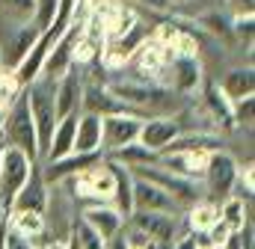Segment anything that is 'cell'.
<instances>
[{"mask_svg":"<svg viewBox=\"0 0 255 249\" xmlns=\"http://www.w3.org/2000/svg\"><path fill=\"white\" fill-rule=\"evenodd\" d=\"M54 92H57V80L48 77V74H39L33 83L24 86V95H27V104H30V116L36 124V139H39V160L48 154V145H51V133L57 127V101H54Z\"/></svg>","mask_w":255,"mask_h":249,"instance_id":"cell-1","label":"cell"},{"mask_svg":"<svg viewBox=\"0 0 255 249\" xmlns=\"http://www.w3.org/2000/svg\"><path fill=\"white\" fill-rule=\"evenodd\" d=\"M0 130H3V139L6 145L12 148H21L33 163H39V139H36V124L30 116V104H27V95L21 89V95L9 104V110L3 113L0 119Z\"/></svg>","mask_w":255,"mask_h":249,"instance_id":"cell-2","label":"cell"},{"mask_svg":"<svg viewBox=\"0 0 255 249\" xmlns=\"http://www.w3.org/2000/svg\"><path fill=\"white\" fill-rule=\"evenodd\" d=\"M238 160L226 151V148H217L208 154V163H205V172H202V181H205V190L211 202H223L226 196L235 193V181H238Z\"/></svg>","mask_w":255,"mask_h":249,"instance_id":"cell-3","label":"cell"},{"mask_svg":"<svg viewBox=\"0 0 255 249\" xmlns=\"http://www.w3.org/2000/svg\"><path fill=\"white\" fill-rule=\"evenodd\" d=\"M130 172L139 175V178H145V181H151V184H157L160 190H166V193L175 199L178 208H190L193 202L202 199V184H199V181H193V178H181V175H175V172H169V169H163V166H157V163L133 166Z\"/></svg>","mask_w":255,"mask_h":249,"instance_id":"cell-4","label":"cell"},{"mask_svg":"<svg viewBox=\"0 0 255 249\" xmlns=\"http://www.w3.org/2000/svg\"><path fill=\"white\" fill-rule=\"evenodd\" d=\"M68 181L74 184V193H77L80 199H86L89 205H110L113 190H116V175H113V166H110L107 157H104L101 163H95V166L77 172V175L68 178Z\"/></svg>","mask_w":255,"mask_h":249,"instance_id":"cell-5","label":"cell"},{"mask_svg":"<svg viewBox=\"0 0 255 249\" xmlns=\"http://www.w3.org/2000/svg\"><path fill=\"white\" fill-rule=\"evenodd\" d=\"M39 33L42 30L36 24H18V21H3L0 18V65L6 71H12L24 60V54L33 48Z\"/></svg>","mask_w":255,"mask_h":249,"instance_id":"cell-6","label":"cell"},{"mask_svg":"<svg viewBox=\"0 0 255 249\" xmlns=\"http://www.w3.org/2000/svg\"><path fill=\"white\" fill-rule=\"evenodd\" d=\"M139 127H142V113H133V110L101 116V151H104V157L130 145V142H136Z\"/></svg>","mask_w":255,"mask_h":249,"instance_id":"cell-7","label":"cell"},{"mask_svg":"<svg viewBox=\"0 0 255 249\" xmlns=\"http://www.w3.org/2000/svg\"><path fill=\"white\" fill-rule=\"evenodd\" d=\"M36 163L21 151V148H12L6 145L3 151V163H0V208L3 214H9V205L15 199V193L24 187V181L30 178V169Z\"/></svg>","mask_w":255,"mask_h":249,"instance_id":"cell-8","label":"cell"},{"mask_svg":"<svg viewBox=\"0 0 255 249\" xmlns=\"http://www.w3.org/2000/svg\"><path fill=\"white\" fill-rule=\"evenodd\" d=\"M125 226L142 232L145 238L157 241L160 247H169L181 232H178V214H160V211H133L125 220Z\"/></svg>","mask_w":255,"mask_h":249,"instance_id":"cell-9","label":"cell"},{"mask_svg":"<svg viewBox=\"0 0 255 249\" xmlns=\"http://www.w3.org/2000/svg\"><path fill=\"white\" fill-rule=\"evenodd\" d=\"M77 36H80V18H71L68 27L54 39V45H51V51L45 57L42 74H48V77L57 80V77H63L68 68H74V45H77Z\"/></svg>","mask_w":255,"mask_h":249,"instance_id":"cell-10","label":"cell"},{"mask_svg":"<svg viewBox=\"0 0 255 249\" xmlns=\"http://www.w3.org/2000/svg\"><path fill=\"white\" fill-rule=\"evenodd\" d=\"M178 133H184V124H181L178 116H151V119H142V127H139L136 142L145 145L148 151L160 154Z\"/></svg>","mask_w":255,"mask_h":249,"instance_id":"cell-11","label":"cell"},{"mask_svg":"<svg viewBox=\"0 0 255 249\" xmlns=\"http://www.w3.org/2000/svg\"><path fill=\"white\" fill-rule=\"evenodd\" d=\"M128 107L110 92L107 80H83V95H80V113H95V116H113L125 113Z\"/></svg>","mask_w":255,"mask_h":249,"instance_id":"cell-12","label":"cell"},{"mask_svg":"<svg viewBox=\"0 0 255 249\" xmlns=\"http://www.w3.org/2000/svg\"><path fill=\"white\" fill-rule=\"evenodd\" d=\"M57 36H60V33H57L54 27L42 30V33H39V39L33 42V48L24 54V60L12 68V74L18 77V83H21V86L33 83V80L42 74V68H45V57H48V51H51V45H54V39H57Z\"/></svg>","mask_w":255,"mask_h":249,"instance_id":"cell-13","label":"cell"},{"mask_svg":"<svg viewBox=\"0 0 255 249\" xmlns=\"http://www.w3.org/2000/svg\"><path fill=\"white\" fill-rule=\"evenodd\" d=\"M133 175V172H130ZM130 202H133V211H160V214H178L181 208L175 205V199L160 190L157 184L133 175V187H130Z\"/></svg>","mask_w":255,"mask_h":249,"instance_id":"cell-14","label":"cell"},{"mask_svg":"<svg viewBox=\"0 0 255 249\" xmlns=\"http://www.w3.org/2000/svg\"><path fill=\"white\" fill-rule=\"evenodd\" d=\"M48 190H51V187L45 184L42 169H39V163H36V166L30 169V178L24 181V187L15 193V199H12V205H9V214H12V211H39V214H45V211H48V202H51Z\"/></svg>","mask_w":255,"mask_h":249,"instance_id":"cell-15","label":"cell"},{"mask_svg":"<svg viewBox=\"0 0 255 249\" xmlns=\"http://www.w3.org/2000/svg\"><path fill=\"white\" fill-rule=\"evenodd\" d=\"M163 71H169V89L172 92H196L202 86V62L199 57H172L163 65Z\"/></svg>","mask_w":255,"mask_h":249,"instance_id":"cell-16","label":"cell"},{"mask_svg":"<svg viewBox=\"0 0 255 249\" xmlns=\"http://www.w3.org/2000/svg\"><path fill=\"white\" fill-rule=\"evenodd\" d=\"M80 95H83V77H80L77 68H68L63 77H57V92H54L57 119L80 113Z\"/></svg>","mask_w":255,"mask_h":249,"instance_id":"cell-17","label":"cell"},{"mask_svg":"<svg viewBox=\"0 0 255 249\" xmlns=\"http://www.w3.org/2000/svg\"><path fill=\"white\" fill-rule=\"evenodd\" d=\"M80 220H83L95 235H101L104 241L116 238V235L122 232V226H125V217H122L113 205H89V208L80 214Z\"/></svg>","mask_w":255,"mask_h":249,"instance_id":"cell-18","label":"cell"},{"mask_svg":"<svg viewBox=\"0 0 255 249\" xmlns=\"http://www.w3.org/2000/svg\"><path fill=\"white\" fill-rule=\"evenodd\" d=\"M71 151H80V154L101 151V116H95V113H80V116H77ZM101 154H104V151H101Z\"/></svg>","mask_w":255,"mask_h":249,"instance_id":"cell-19","label":"cell"},{"mask_svg":"<svg viewBox=\"0 0 255 249\" xmlns=\"http://www.w3.org/2000/svg\"><path fill=\"white\" fill-rule=\"evenodd\" d=\"M202 98H205V110L211 113V119L217 124H223V127H235V113H232V101L226 98V92L220 89V83H214V80H208L205 86H202Z\"/></svg>","mask_w":255,"mask_h":249,"instance_id":"cell-20","label":"cell"},{"mask_svg":"<svg viewBox=\"0 0 255 249\" xmlns=\"http://www.w3.org/2000/svg\"><path fill=\"white\" fill-rule=\"evenodd\" d=\"M6 226L15 232V235H21V238H27V241H39V238H45V232H48V223H45V214H39V211H12L9 217H6Z\"/></svg>","mask_w":255,"mask_h":249,"instance_id":"cell-21","label":"cell"},{"mask_svg":"<svg viewBox=\"0 0 255 249\" xmlns=\"http://www.w3.org/2000/svg\"><path fill=\"white\" fill-rule=\"evenodd\" d=\"M220 89L226 92L229 101H238V98H247L255 92V74L253 65H238L232 71H226V77L220 80Z\"/></svg>","mask_w":255,"mask_h":249,"instance_id":"cell-22","label":"cell"},{"mask_svg":"<svg viewBox=\"0 0 255 249\" xmlns=\"http://www.w3.org/2000/svg\"><path fill=\"white\" fill-rule=\"evenodd\" d=\"M217 220H220V208H217V202H211V199H205V196H202L199 202H193L190 208H187V214H184L187 232H193V235L208 232Z\"/></svg>","mask_w":255,"mask_h":249,"instance_id":"cell-23","label":"cell"},{"mask_svg":"<svg viewBox=\"0 0 255 249\" xmlns=\"http://www.w3.org/2000/svg\"><path fill=\"white\" fill-rule=\"evenodd\" d=\"M220 220L238 235V232H244V226H250L253 220H250V202H244L238 193H232V196H226L220 205Z\"/></svg>","mask_w":255,"mask_h":249,"instance_id":"cell-24","label":"cell"},{"mask_svg":"<svg viewBox=\"0 0 255 249\" xmlns=\"http://www.w3.org/2000/svg\"><path fill=\"white\" fill-rule=\"evenodd\" d=\"M110 160H116V163H122L128 169H133V166H148V163H157V154L154 151H148L145 145H139V142H130L125 148H119V151H113V154H107Z\"/></svg>","mask_w":255,"mask_h":249,"instance_id":"cell-25","label":"cell"},{"mask_svg":"<svg viewBox=\"0 0 255 249\" xmlns=\"http://www.w3.org/2000/svg\"><path fill=\"white\" fill-rule=\"evenodd\" d=\"M0 18L18 24H36V0H0Z\"/></svg>","mask_w":255,"mask_h":249,"instance_id":"cell-26","label":"cell"},{"mask_svg":"<svg viewBox=\"0 0 255 249\" xmlns=\"http://www.w3.org/2000/svg\"><path fill=\"white\" fill-rule=\"evenodd\" d=\"M21 89H24V86L18 83V77H15L12 71H6V68H3V71H0V116L9 110V104H12V101L21 95Z\"/></svg>","mask_w":255,"mask_h":249,"instance_id":"cell-27","label":"cell"},{"mask_svg":"<svg viewBox=\"0 0 255 249\" xmlns=\"http://www.w3.org/2000/svg\"><path fill=\"white\" fill-rule=\"evenodd\" d=\"M74 238H77V247L80 249H107V241L101 238V235H95L83 220H77L74 223V232H71Z\"/></svg>","mask_w":255,"mask_h":249,"instance_id":"cell-28","label":"cell"},{"mask_svg":"<svg viewBox=\"0 0 255 249\" xmlns=\"http://www.w3.org/2000/svg\"><path fill=\"white\" fill-rule=\"evenodd\" d=\"M57 12H60V0H36V18H33L36 27H39V30L54 27Z\"/></svg>","mask_w":255,"mask_h":249,"instance_id":"cell-29","label":"cell"},{"mask_svg":"<svg viewBox=\"0 0 255 249\" xmlns=\"http://www.w3.org/2000/svg\"><path fill=\"white\" fill-rule=\"evenodd\" d=\"M253 104H255L253 95H247V98H238V101H232L235 124H247V127H253Z\"/></svg>","mask_w":255,"mask_h":249,"instance_id":"cell-30","label":"cell"},{"mask_svg":"<svg viewBox=\"0 0 255 249\" xmlns=\"http://www.w3.org/2000/svg\"><path fill=\"white\" fill-rule=\"evenodd\" d=\"M122 232H125V244H128V249H169V247H160V244H157V241H151V238H145L142 232L130 229V226H125Z\"/></svg>","mask_w":255,"mask_h":249,"instance_id":"cell-31","label":"cell"},{"mask_svg":"<svg viewBox=\"0 0 255 249\" xmlns=\"http://www.w3.org/2000/svg\"><path fill=\"white\" fill-rule=\"evenodd\" d=\"M226 9L232 12V18L255 15V0H226Z\"/></svg>","mask_w":255,"mask_h":249,"instance_id":"cell-32","label":"cell"},{"mask_svg":"<svg viewBox=\"0 0 255 249\" xmlns=\"http://www.w3.org/2000/svg\"><path fill=\"white\" fill-rule=\"evenodd\" d=\"M169 249H202V247H199V238H196L193 232H184V235H178V238L169 244Z\"/></svg>","mask_w":255,"mask_h":249,"instance_id":"cell-33","label":"cell"},{"mask_svg":"<svg viewBox=\"0 0 255 249\" xmlns=\"http://www.w3.org/2000/svg\"><path fill=\"white\" fill-rule=\"evenodd\" d=\"M6 249H36L33 241H27V238H21V235H15L12 229L6 232Z\"/></svg>","mask_w":255,"mask_h":249,"instance_id":"cell-34","label":"cell"},{"mask_svg":"<svg viewBox=\"0 0 255 249\" xmlns=\"http://www.w3.org/2000/svg\"><path fill=\"white\" fill-rule=\"evenodd\" d=\"M136 3H142L148 9H169L172 6V0H136Z\"/></svg>","mask_w":255,"mask_h":249,"instance_id":"cell-35","label":"cell"},{"mask_svg":"<svg viewBox=\"0 0 255 249\" xmlns=\"http://www.w3.org/2000/svg\"><path fill=\"white\" fill-rule=\"evenodd\" d=\"M36 249H68V241H48L45 247H36Z\"/></svg>","mask_w":255,"mask_h":249,"instance_id":"cell-36","label":"cell"},{"mask_svg":"<svg viewBox=\"0 0 255 249\" xmlns=\"http://www.w3.org/2000/svg\"><path fill=\"white\" fill-rule=\"evenodd\" d=\"M6 232H9V226H6V220L0 223V249H6Z\"/></svg>","mask_w":255,"mask_h":249,"instance_id":"cell-37","label":"cell"},{"mask_svg":"<svg viewBox=\"0 0 255 249\" xmlns=\"http://www.w3.org/2000/svg\"><path fill=\"white\" fill-rule=\"evenodd\" d=\"M3 151H6V139H3V130H0V163H3Z\"/></svg>","mask_w":255,"mask_h":249,"instance_id":"cell-38","label":"cell"},{"mask_svg":"<svg viewBox=\"0 0 255 249\" xmlns=\"http://www.w3.org/2000/svg\"><path fill=\"white\" fill-rule=\"evenodd\" d=\"M68 249H80V247H77V238H74V235L68 238Z\"/></svg>","mask_w":255,"mask_h":249,"instance_id":"cell-39","label":"cell"},{"mask_svg":"<svg viewBox=\"0 0 255 249\" xmlns=\"http://www.w3.org/2000/svg\"><path fill=\"white\" fill-rule=\"evenodd\" d=\"M3 220H6V217H3V208H0V223H3Z\"/></svg>","mask_w":255,"mask_h":249,"instance_id":"cell-40","label":"cell"},{"mask_svg":"<svg viewBox=\"0 0 255 249\" xmlns=\"http://www.w3.org/2000/svg\"><path fill=\"white\" fill-rule=\"evenodd\" d=\"M0 71H3V65H0Z\"/></svg>","mask_w":255,"mask_h":249,"instance_id":"cell-41","label":"cell"}]
</instances>
